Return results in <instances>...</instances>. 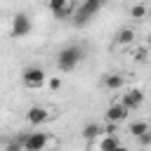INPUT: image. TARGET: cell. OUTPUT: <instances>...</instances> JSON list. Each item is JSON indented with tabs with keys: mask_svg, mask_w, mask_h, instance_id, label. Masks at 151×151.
Listing matches in <instances>:
<instances>
[{
	"mask_svg": "<svg viewBox=\"0 0 151 151\" xmlns=\"http://www.w3.org/2000/svg\"><path fill=\"white\" fill-rule=\"evenodd\" d=\"M83 57H85V50L80 45H66L57 52V68L61 73H68L83 61Z\"/></svg>",
	"mask_w": 151,
	"mask_h": 151,
	"instance_id": "obj_1",
	"label": "cell"
},
{
	"mask_svg": "<svg viewBox=\"0 0 151 151\" xmlns=\"http://www.w3.org/2000/svg\"><path fill=\"white\" fill-rule=\"evenodd\" d=\"M101 5H104V0H78V5L73 7L71 19H73L78 26H83V24H87L90 19H94V14L101 9Z\"/></svg>",
	"mask_w": 151,
	"mask_h": 151,
	"instance_id": "obj_2",
	"label": "cell"
},
{
	"mask_svg": "<svg viewBox=\"0 0 151 151\" xmlns=\"http://www.w3.org/2000/svg\"><path fill=\"white\" fill-rule=\"evenodd\" d=\"M45 80H47V73H45V68H40V66H26V68L21 71V83H24V87H28V90H40V87H45Z\"/></svg>",
	"mask_w": 151,
	"mask_h": 151,
	"instance_id": "obj_3",
	"label": "cell"
},
{
	"mask_svg": "<svg viewBox=\"0 0 151 151\" xmlns=\"http://www.w3.org/2000/svg\"><path fill=\"white\" fill-rule=\"evenodd\" d=\"M21 139V149L24 151H45L47 144H50V134L47 132H28Z\"/></svg>",
	"mask_w": 151,
	"mask_h": 151,
	"instance_id": "obj_4",
	"label": "cell"
},
{
	"mask_svg": "<svg viewBox=\"0 0 151 151\" xmlns=\"http://www.w3.org/2000/svg\"><path fill=\"white\" fill-rule=\"evenodd\" d=\"M31 31H33V21L26 12H19V14L12 17V28H9L12 38H26Z\"/></svg>",
	"mask_w": 151,
	"mask_h": 151,
	"instance_id": "obj_5",
	"label": "cell"
},
{
	"mask_svg": "<svg viewBox=\"0 0 151 151\" xmlns=\"http://www.w3.org/2000/svg\"><path fill=\"white\" fill-rule=\"evenodd\" d=\"M120 104H123L127 111H137V109L144 104V90H142V87H130V90H125V94L120 97Z\"/></svg>",
	"mask_w": 151,
	"mask_h": 151,
	"instance_id": "obj_6",
	"label": "cell"
},
{
	"mask_svg": "<svg viewBox=\"0 0 151 151\" xmlns=\"http://www.w3.org/2000/svg\"><path fill=\"white\" fill-rule=\"evenodd\" d=\"M50 109L47 106H42V104H35V106H31L28 111H26V123L28 125H33V127H38V125H45L47 120H50Z\"/></svg>",
	"mask_w": 151,
	"mask_h": 151,
	"instance_id": "obj_7",
	"label": "cell"
},
{
	"mask_svg": "<svg viewBox=\"0 0 151 151\" xmlns=\"http://www.w3.org/2000/svg\"><path fill=\"white\" fill-rule=\"evenodd\" d=\"M47 7L57 19H71L76 2L73 0H47Z\"/></svg>",
	"mask_w": 151,
	"mask_h": 151,
	"instance_id": "obj_8",
	"label": "cell"
},
{
	"mask_svg": "<svg viewBox=\"0 0 151 151\" xmlns=\"http://www.w3.org/2000/svg\"><path fill=\"white\" fill-rule=\"evenodd\" d=\"M127 116H130V111L120 104V101H113V104H109L106 106V111H104V118H106V123H123V120H127Z\"/></svg>",
	"mask_w": 151,
	"mask_h": 151,
	"instance_id": "obj_9",
	"label": "cell"
},
{
	"mask_svg": "<svg viewBox=\"0 0 151 151\" xmlns=\"http://www.w3.org/2000/svg\"><path fill=\"white\" fill-rule=\"evenodd\" d=\"M134 40H137V31H134L132 26H125V28H120V31L113 35V45H116V47H132Z\"/></svg>",
	"mask_w": 151,
	"mask_h": 151,
	"instance_id": "obj_10",
	"label": "cell"
},
{
	"mask_svg": "<svg viewBox=\"0 0 151 151\" xmlns=\"http://www.w3.org/2000/svg\"><path fill=\"white\" fill-rule=\"evenodd\" d=\"M92 144L97 146V151H113V149L120 144V139H118V134H106V132H101Z\"/></svg>",
	"mask_w": 151,
	"mask_h": 151,
	"instance_id": "obj_11",
	"label": "cell"
},
{
	"mask_svg": "<svg viewBox=\"0 0 151 151\" xmlns=\"http://www.w3.org/2000/svg\"><path fill=\"white\" fill-rule=\"evenodd\" d=\"M104 87L111 90V92L123 90L125 87V76H120V73H106L104 76Z\"/></svg>",
	"mask_w": 151,
	"mask_h": 151,
	"instance_id": "obj_12",
	"label": "cell"
},
{
	"mask_svg": "<svg viewBox=\"0 0 151 151\" xmlns=\"http://www.w3.org/2000/svg\"><path fill=\"white\" fill-rule=\"evenodd\" d=\"M101 132H104V130H101V123H94V120H92V123H87V125L83 127V139H85V142H94Z\"/></svg>",
	"mask_w": 151,
	"mask_h": 151,
	"instance_id": "obj_13",
	"label": "cell"
},
{
	"mask_svg": "<svg viewBox=\"0 0 151 151\" xmlns=\"http://www.w3.org/2000/svg\"><path fill=\"white\" fill-rule=\"evenodd\" d=\"M144 132H149V123L146 120H132L130 123V134L137 139V137H142Z\"/></svg>",
	"mask_w": 151,
	"mask_h": 151,
	"instance_id": "obj_14",
	"label": "cell"
},
{
	"mask_svg": "<svg viewBox=\"0 0 151 151\" xmlns=\"http://www.w3.org/2000/svg\"><path fill=\"white\" fill-rule=\"evenodd\" d=\"M130 14H132V19H137V21H142V19L146 17V5H144V2H137V5H132V9H130Z\"/></svg>",
	"mask_w": 151,
	"mask_h": 151,
	"instance_id": "obj_15",
	"label": "cell"
},
{
	"mask_svg": "<svg viewBox=\"0 0 151 151\" xmlns=\"http://www.w3.org/2000/svg\"><path fill=\"white\" fill-rule=\"evenodd\" d=\"M61 85H64V80H61V76H47V80H45V87H50L52 92H57V90H61Z\"/></svg>",
	"mask_w": 151,
	"mask_h": 151,
	"instance_id": "obj_16",
	"label": "cell"
},
{
	"mask_svg": "<svg viewBox=\"0 0 151 151\" xmlns=\"http://www.w3.org/2000/svg\"><path fill=\"white\" fill-rule=\"evenodd\" d=\"M5 151H24V149H21V139L17 137V139H12V142H7V146H5Z\"/></svg>",
	"mask_w": 151,
	"mask_h": 151,
	"instance_id": "obj_17",
	"label": "cell"
},
{
	"mask_svg": "<svg viewBox=\"0 0 151 151\" xmlns=\"http://www.w3.org/2000/svg\"><path fill=\"white\" fill-rule=\"evenodd\" d=\"M146 54H149L146 47H137V50H134V59H137V61H146Z\"/></svg>",
	"mask_w": 151,
	"mask_h": 151,
	"instance_id": "obj_18",
	"label": "cell"
},
{
	"mask_svg": "<svg viewBox=\"0 0 151 151\" xmlns=\"http://www.w3.org/2000/svg\"><path fill=\"white\" fill-rule=\"evenodd\" d=\"M137 139H139V146H144V149H146V146L151 144V130H149V132H144V134H142V137H137Z\"/></svg>",
	"mask_w": 151,
	"mask_h": 151,
	"instance_id": "obj_19",
	"label": "cell"
},
{
	"mask_svg": "<svg viewBox=\"0 0 151 151\" xmlns=\"http://www.w3.org/2000/svg\"><path fill=\"white\" fill-rule=\"evenodd\" d=\"M113 151H130V149H127V146H125V144H118V146H116V149H113Z\"/></svg>",
	"mask_w": 151,
	"mask_h": 151,
	"instance_id": "obj_20",
	"label": "cell"
}]
</instances>
